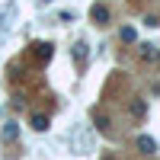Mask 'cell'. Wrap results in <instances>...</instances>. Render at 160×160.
Returning <instances> with one entry per match:
<instances>
[{
    "label": "cell",
    "instance_id": "1",
    "mask_svg": "<svg viewBox=\"0 0 160 160\" xmlns=\"http://www.w3.org/2000/svg\"><path fill=\"white\" fill-rule=\"evenodd\" d=\"M90 19L96 26H106V22H109V7H106V3H93L90 7Z\"/></svg>",
    "mask_w": 160,
    "mask_h": 160
},
{
    "label": "cell",
    "instance_id": "2",
    "mask_svg": "<svg viewBox=\"0 0 160 160\" xmlns=\"http://www.w3.org/2000/svg\"><path fill=\"white\" fill-rule=\"evenodd\" d=\"M10 19H13V3L3 7V13H0V42H3L7 32H10Z\"/></svg>",
    "mask_w": 160,
    "mask_h": 160
},
{
    "label": "cell",
    "instance_id": "3",
    "mask_svg": "<svg viewBox=\"0 0 160 160\" xmlns=\"http://www.w3.org/2000/svg\"><path fill=\"white\" fill-rule=\"evenodd\" d=\"M16 138H19V125L16 122H7L3 125V144H13Z\"/></svg>",
    "mask_w": 160,
    "mask_h": 160
},
{
    "label": "cell",
    "instance_id": "4",
    "mask_svg": "<svg viewBox=\"0 0 160 160\" xmlns=\"http://www.w3.org/2000/svg\"><path fill=\"white\" fill-rule=\"evenodd\" d=\"M138 151H141V154H154V151H157V141L148 138V135H141V138H138Z\"/></svg>",
    "mask_w": 160,
    "mask_h": 160
},
{
    "label": "cell",
    "instance_id": "5",
    "mask_svg": "<svg viewBox=\"0 0 160 160\" xmlns=\"http://www.w3.org/2000/svg\"><path fill=\"white\" fill-rule=\"evenodd\" d=\"M148 115V99H135L131 102V118H144Z\"/></svg>",
    "mask_w": 160,
    "mask_h": 160
},
{
    "label": "cell",
    "instance_id": "6",
    "mask_svg": "<svg viewBox=\"0 0 160 160\" xmlns=\"http://www.w3.org/2000/svg\"><path fill=\"white\" fill-rule=\"evenodd\" d=\"M93 122H96L99 131H109V115H106L102 109H93Z\"/></svg>",
    "mask_w": 160,
    "mask_h": 160
},
{
    "label": "cell",
    "instance_id": "7",
    "mask_svg": "<svg viewBox=\"0 0 160 160\" xmlns=\"http://www.w3.org/2000/svg\"><path fill=\"white\" fill-rule=\"evenodd\" d=\"M32 48H35V55H38V58H45V61L51 58V45H48V42H35Z\"/></svg>",
    "mask_w": 160,
    "mask_h": 160
},
{
    "label": "cell",
    "instance_id": "8",
    "mask_svg": "<svg viewBox=\"0 0 160 160\" xmlns=\"http://www.w3.org/2000/svg\"><path fill=\"white\" fill-rule=\"evenodd\" d=\"M35 131H48V115H32V122H29Z\"/></svg>",
    "mask_w": 160,
    "mask_h": 160
},
{
    "label": "cell",
    "instance_id": "9",
    "mask_svg": "<svg viewBox=\"0 0 160 160\" xmlns=\"http://www.w3.org/2000/svg\"><path fill=\"white\" fill-rule=\"evenodd\" d=\"M74 58H77V64L87 61V42H77V45H74Z\"/></svg>",
    "mask_w": 160,
    "mask_h": 160
},
{
    "label": "cell",
    "instance_id": "10",
    "mask_svg": "<svg viewBox=\"0 0 160 160\" xmlns=\"http://www.w3.org/2000/svg\"><path fill=\"white\" fill-rule=\"evenodd\" d=\"M118 38H122V42H135V29H128V26H125V29L118 32Z\"/></svg>",
    "mask_w": 160,
    "mask_h": 160
},
{
    "label": "cell",
    "instance_id": "11",
    "mask_svg": "<svg viewBox=\"0 0 160 160\" xmlns=\"http://www.w3.org/2000/svg\"><path fill=\"white\" fill-rule=\"evenodd\" d=\"M58 19H61V22H74V10H71V13H68V10H64V13H61V16H58Z\"/></svg>",
    "mask_w": 160,
    "mask_h": 160
}]
</instances>
